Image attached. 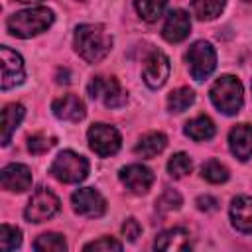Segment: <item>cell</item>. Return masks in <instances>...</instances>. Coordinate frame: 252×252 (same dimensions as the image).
I'll use <instances>...</instances> for the list:
<instances>
[{
    "instance_id": "obj_11",
    "label": "cell",
    "mask_w": 252,
    "mask_h": 252,
    "mask_svg": "<svg viewBox=\"0 0 252 252\" xmlns=\"http://www.w3.org/2000/svg\"><path fill=\"white\" fill-rule=\"evenodd\" d=\"M71 205H73V211L75 213H79L81 217H89V219L102 217L104 211H106L104 197L96 189H93V187L77 189L71 195Z\"/></svg>"
},
{
    "instance_id": "obj_30",
    "label": "cell",
    "mask_w": 252,
    "mask_h": 252,
    "mask_svg": "<svg viewBox=\"0 0 252 252\" xmlns=\"http://www.w3.org/2000/svg\"><path fill=\"white\" fill-rule=\"evenodd\" d=\"M179 205H181V195L173 189H165L161 193V197L156 201L158 211H163V213L165 211H175V209H179Z\"/></svg>"
},
{
    "instance_id": "obj_3",
    "label": "cell",
    "mask_w": 252,
    "mask_h": 252,
    "mask_svg": "<svg viewBox=\"0 0 252 252\" xmlns=\"http://www.w3.org/2000/svg\"><path fill=\"white\" fill-rule=\"evenodd\" d=\"M211 100L215 108L226 116L236 114L242 108L244 102V89L242 83L234 75H222L219 77L211 87Z\"/></svg>"
},
{
    "instance_id": "obj_19",
    "label": "cell",
    "mask_w": 252,
    "mask_h": 252,
    "mask_svg": "<svg viewBox=\"0 0 252 252\" xmlns=\"http://www.w3.org/2000/svg\"><path fill=\"white\" fill-rule=\"evenodd\" d=\"M24 114H26V108L20 102H10V104L4 106V110H2V122H0V128H2V146H8L10 144L12 134L16 132V128L20 126V122L24 120Z\"/></svg>"
},
{
    "instance_id": "obj_31",
    "label": "cell",
    "mask_w": 252,
    "mask_h": 252,
    "mask_svg": "<svg viewBox=\"0 0 252 252\" xmlns=\"http://www.w3.org/2000/svg\"><path fill=\"white\" fill-rule=\"evenodd\" d=\"M83 250L85 252H89V250H94V252H100V250H106V252L108 250H122V242H118V240H114L110 236H102L98 240H93V242L85 244Z\"/></svg>"
},
{
    "instance_id": "obj_1",
    "label": "cell",
    "mask_w": 252,
    "mask_h": 252,
    "mask_svg": "<svg viewBox=\"0 0 252 252\" xmlns=\"http://www.w3.org/2000/svg\"><path fill=\"white\" fill-rule=\"evenodd\" d=\"M73 47L87 63H98L110 53L112 35L100 24H81L73 35Z\"/></svg>"
},
{
    "instance_id": "obj_32",
    "label": "cell",
    "mask_w": 252,
    "mask_h": 252,
    "mask_svg": "<svg viewBox=\"0 0 252 252\" xmlns=\"http://www.w3.org/2000/svg\"><path fill=\"white\" fill-rule=\"evenodd\" d=\"M140 232H142V226H140V222H138L136 219L130 217V219L124 220V224H122V234H124L126 240L134 242V240L140 236Z\"/></svg>"
},
{
    "instance_id": "obj_26",
    "label": "cell",
    "mask_w": 252,
    "mask_h": 252,
    "mask_svg": "<svg viewBox=\"0 0 252 252\" xmlns=\"http://www.w3.org/2000/svg\"><path fill=\"white\" fill-rule=\"evenodd\" d=\"M201 175H203V179H207L209 183H224V181L228 179V169H226V165H222L220 161L209 159V161L203 163Z\"/></svg>"
},
{
    "instance_id": "obj_15",
    "label": "cell",
    "mask_w": 252,
    "mask_h": 252,
    "mask_svg": "<svg viewBox=\"0 0 252 252\" xmlns=\"http://www.w3.org/2000/svg\"><path fill=\"white\" fill-rule=\"evenodd\" d=\"M228 146L234 158L246 161L252 158V126L250 124H236L228 132Z\"/></svg>"
},
{
    "instance_id": "obj_8",
    "label": "cell",
    "mask_w": 252,
    "mask_h": 252,
    "mask_svg": "<svg viewBox=\"0 0 252 252\" xmlns=\"http://www.w3.org/2000/svg\"><path fill=\"white\" fill-rule=\"evenodd\" d=\"M59 199L55 193H51L49 189L41 187L37 189L32 199L28 201L26 205V211H24V217L30 220V222H43L47 219H51L53 215H57L59 211Z\"/></svg>"
},
{
    "instance_id": "obj_14",
    "label": "cell",
    "mask_w": 252,
    "mask_h": 252,
    "mask_svg": "<svg viewBox=\"0 0 252 252\" xmlns=\"http://www.w3.org/2000/svg\"><path fill=\"white\" fill-rule=\"evenodd\" d=\"M191 32V20L185 10H171L165 18V24L161 28V35L169 43L183 41Z\"/></svg>"
},
{
    "instance_id": "obj_22",
    "label": "cell",
    "mask_w": 252,
    "mask_h": 252,
    "mask_svg": "<svg viewBox=\"0 0 252 252\" xmlns=\"http://www.w3.org/2000/svg\"><path fill=\"white\" fill-rule=\"evenodd\" d=\"M226 0H191L193 14L199 20H215L224 10Z\"/></svg>"
},
{
    "instance_id": "obj_34",
    "label": "cell",
    "mask_w": 252,
    "mask_h": 252,
    "mask_svg": "<svg viewBox=\"0 0 252 252\" xmlns=\"http://www.w3.org/2000/svg\"><path fill=\"white\" fill-rule=\"evenodd\" d=\"M18 2H33V0H18Z\"/></svg>"
},
{
    "instance_id": "obj_21",
    "label": "cell",
    "mask_w": 252,
    "mask_h": 252,
    "mask_svg": "<svg viewBox=\"0 0 252 252\" xmlns=\"http://www.w3.org/2000/svg\"><path fill=\"white\" fill-rule=\"evenodd\" d=\"M185 134L195 142H207L215 136V122L209 116H197L185 124Z\"/></svg>"
},
{
    "instance_id": "obj_33",
    "label": "cell",
    "mask_w": 252,
    "mask_h": 252,
    "mask_svg": "<svg viewBox=\"0 0 252 252\" xmlns=\"http://www.w3.org/2000/svg\"><path fill=\"white\" fill-rule=\"evenodd\" d=\"M197 207H199L201 211H215V209H217V199L211 197V195H201V197L197 199Z\"/></svg>"
},
{
    "instance_id": "obj_23",
    "label": "cell",
    "mask_w": 252,
    "mask_h": 252,
    "mask_svg": "<svg viewBox=\"0 0 252 252\" xmlns=\"http://www.w3.org/2000/svg\"><path fill=\"white\" fill-rule=\"evenodd\" d=\"M195 102V93L189 87H179L169 93L167 96V110L169 112H183Z\"/></svg>"
},
{
    "instance_id": "obj_16",
    "label": "cell",
    "mask_w": 252,
    "mask_h": 252,
    "mask_svg": "<svg viewBox=\"0 0 252 252\" xmlns=\"http://www.w3.org/2000/svg\"><path fill=\"white\" fill-rule=\"evenodd\" d=\"M51 110L59 120H65V122H79L85 118V112H87L85 102L75 94H65L55 98L51 104Z\"/></svg>"
},
{
    "instance_id": "obj_2",
    "label": "cell",
    "mask_w": 252,
    "mask_h": 252,
    "mask_svg": "<svg viewBox=\"0 0 252 252\" xmlns=\"http://www.w3.org/2000/svg\"><path fill=\"white\" fill-rule=\"evenodd\" d=\"M53 20H55V16L49 8L33 6V8L20 10V12L12 14L6 22V28L14 37L28 39V37H33V35L45 32L53 24Z\"/></svg>"
},
{
    "instance_id": "obj_24",
    "label": "cell",
    "mask_w": 252,
    "mask_h": 252,
    "mask_svg": "<svg viewBox=\"0 0 252 252\" xmlns=\"http://www.w3.org/2000/svg\"><path fill=\"white\" fill-rule=\"evenodd\" d=\"M134 6H136V12L140 14L142 20L156 22L163 14L167 0H134Z\"/></svg>"
},
{
    "instance_id": "obj_25",
    "label": "cell",
    "mask_w": 252,
    "mask_h": 252,
    "mask_svg": "<svg viewBox=\"0 0 252 252\" xmlns=\"http://www.w3.org/2000/svg\"><path fill=\"white\" fill-rule=\"evenodd\" d=\"M33 248L37 252H65L67 250V242H65L63 234L45 232V234H41V236L35 238Z\"/></svg>"
},
{
    "instance_id": "obj_17",
    "label": "cell",
    "mask_w": 252,
    "mask_h": 252,
    "mask_svg": "<svg viewBox=\"0 0 252 252\" xmlns=\"http://www.w3.org/2000/svg\"><path fill=\"white\" fill-rule=\"evenodd\" d=\"M156 250H165V252H177V250H189L191 248V238L189 232L181 226H173L163 230L161 234H158L156 242H154Z\"/></svg>"
},
{
    "instance_id": "obj_27",
    "label": "cell",
    "mask_w": 252,
    "mask_h": 252,
    "mask_svg": "<svg viewBox=\"0 0 252 252\" xmlns=\"http://www.w3.org/2000/svg\"><path fill=\"white\" fill-rule=\"evenodd\" d=\"M191 169H193V161H191V158H189L187 154H183V152L173 154V156L169 158V161H167V171H169V175L175 177V179L187 175Z\"/></svg>"
},
{
    "instance_id": "obj_4",
    "label": "cell",
    "mask_w": 252,
    "mask_h": 252,
    "mask_svg": "<svg viewBox=\"0 0 252 252\" xmlns=\"http://www.w3.org/2000/svg\"><path fill=\"white\" fill-rule=\"evenodd\" d=\"M49 171L61 183H81L89 173V161L73 150H63L53 159Z\"/></svg>"
},
{
    "instance_id": "obj_20",
    "label": "cell",
    "mask_w": 252,
    "mask_h": 252,
    "mask_svg": "<svg viewBox=\"0 0 252 252\" xmlns=\"http://www.w3.org/2000/svg\"><path fill=\"white\" fill-rule=\"evenodd\" d=\"M165 146H167L165 134H161V132H148L134 146V154L140 156V158H154V156L161 154L165 150Z\"/></svg>"
},
{
    "instance_id": "obj_12",
    "label": "cell",
    "mask_w": 252,
    "mask_h": 252,
    "mask_svg": "<svg viewBox=\"0 0 252 252\" xmlns=\"http://www.w3.org/2000/svg\"><path fill=\"white\" fill-rule=\"evenodd\" d=\"M120 181L126 185V189L134 195H144L150 191L152 183H154V173L150 167L142 165V163H130L126 167L120 169L118 173Z\"/></svg>"
},
{
    "instance_id": "obj_10",
    "label": "cell",
    "mask_w": 252,
    "mask_h": 252,
    "mask_svg": "<svg viewBox=\"0 0 252 252\" xmlns=\"http://www.w3.org/2000/svg\"><path fill=\"white\" fill-rule=\"evenodd\" d=\"M169 59L163 51L159 49H152L146 59H144V67H142V77L144 83L150 89H159L165 85L167 77H169Z\"/></svg>"
},
{
    "instance_id": "obj_28",
    "label": "cell",
    "mask_w": 252,
    "mask_h": 252,
    "mask_svg": "<svg viewBox=\"0 0 252 252\" xmlns=\"http://www.w3.org/2000/svg\"><path fill=\"white\" fill-rule=\"evenodd\" d=\"M20 244H22V230L18 226H12V224H2V228H0V250L10 252V250L20 248Z\"/></svg>"
},
{
    "instance_id": "obj_29",
    "label": "cell",
    "mask_w": 252,
    "mask_h": 252,
    "mask_svg": "<svg viewBox=\"0 0 252 252\" xmlns=\"http://www.w3.org/2000/svg\"><path fill=\"white\" fill-rule=\"evenodd\" d=\"M53 146H55V138L45 136V134H35L32 138H28V150L32 154H37V156L49 152Z\"/></svg>"
},
{
    "instance_id": "obj_5",
    "label": "cell",
    "mask_w": 252,
    "mask_h": 252,
    "mask_svg": "<svg viewBox=\"0 0 252 252\" xmlns=\"http://www.w3.org/2000/svg\"><path fill=\"white\" fill-rule=\"evenodd\" d=\"M187 67H189V73L195 81H203L207 79L215 67H217V53L213 49V45L209 41H195L189 49H187Z\"/></svg>"
},
{
    "instance_id": "obj_13",
    "label": "cell",
    "mask_w": 252,
    "mask_h": 252,
    "mask_svg": "<svg viewBox=\"0 0 252 252\" xmlns=\"http://www.w3.org/2000/svg\"><path fill=\"white\" fill-rule=\"evenodd\" d=\"M32 171L24 163H8L0 171V183L10 193H24L32 187Z\"/></svg>"
},
{
    "instance_id": "obj_9",
    "label": "cell",
    "mask_w": 252,
    "mask_h": 252,
    "mask_svg": "<svg viewBox=\"0 0 252 252\" xmlns=\"http://www.w3.org/2000/svg\"><path fill=\"white\" fill-rule=\"evenodd\" d=\"M0 67H2V81H0L2 91H8V89L24 83V79H26L24 59L20 53L10 49L8 45L0 47Z\"/></svg>"
},
{
    "instance_id": "obj_6",
    "label": "cell",
    "mask_w": 252,
    "mask_h": 252,
    "mask_svg": "<svg viewBox=\"0 0 252 252\" xmlns=\"http://www.w3.org/2000/svg\"><path fill=\"white\" fill-rule=\"evenodd\" d=\"M87 140H89V148L100 156V158H110L114 156L120 146H122V138H120V132L110 126V124H102V122H96L89 128L87 132Z\"/></svg>"
},
{
    "instance_id": "obj_7",
    "label": "cell",
    "mask_w": 252,
    "mask_h": 252,
    "mask_svg": "<svg viewBox=\"0 0 252 252\" xmlns=\"http://www.w3.org/2000/svg\"><path fill=\"white\" fill-rule=\"evenodd\" d=\"M89 94L94 100L104 102L110 108H120L126 104L128 100V93L120 87V83L114 77H93V81L89 83Z\"/></svg>"
},
{
    "instance_id": "obj_18",
    "label": "cell",
    "mask_w": 252,
    "mask_h": 252,
    "mask_svg": "<svg viewBox=\"0 0 252 252\" xmlns=\"http://www.w3.org/2000/svg\"><path fill=\"white\" fill-rule=\"evenodd\" d=\"M232 226L240 232H252V197L238 195L230 203Z\"/></svg>"
}]
</instances>
